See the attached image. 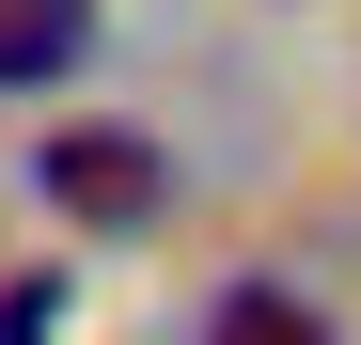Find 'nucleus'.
Masks as SVG:
<instances>
[{
  "label": "nucleus",
  "instance_id": "4",
  "mask_svg": "<svg viewBox=\"0 0 361 345\" xmlns=\"http://www.w3.org/2000/svg\"><path fill=\"white\" fill-rule=\"evenodd\" d=\"M0 345H47V282H16V299H0Z\"/></svg>",
  "mask_w": 361,
  "mask_h": 345
},
{
  "label": "nucleus",
  "instance_id": "1",
  "mask_svg": "<svg viewBox=\"0 0 361 345\" xmlns=\"http://www.w3.org/2000/svg\"><path fill=\"white\" fill-rule=\"evenodd\" d=\"M32 189H47L63 236H142V220L173 204V157H157L142 126H63V142L32 157Z\"/></svg>",
  "mask_w": 361,
  "mask_h": 345
},
{
  "label": "nucleus",
  "instance_id": "2",
  "mask_svg": "<svg viewBox=\"0 0 361 345\" xmlns=\"http://www.w3.org/2000/svg\"><path fill=\"white\" fill-rule=\"evenodd\" d=\"M79 47H94V0H0V94L79 79Z\"/></svg>",
  "mask_w": 361,
  "mask_h": 345
},
{
  "label": "nucleus",
  "instance_id": "3",
  "mask_svg": "<svg viewBox=\"0 0 361 345\" xmlns=\"http://www.w3.org/2000/svg\"><path fill=\"white\" fill-rule=\"evenodd\" d=\"M204 345H330V314L298 299V282H220V299H204Z\"/></svg>",
  "mask_w": 361,
  "mask_h": 345
}]
</instances>
